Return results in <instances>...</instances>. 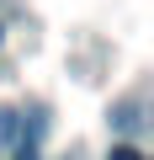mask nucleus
<instances>
[{
    "label": "nucleus",
    "instance_id": "f257e3e1",
    "mask_svg": "<svg viewBox=\"0 0 154 160\" xmlns=\"http://www.w3.org/2000/svg\"><path fill=\"white\" fill-rule=\"evenodd\" d=\"M112 128H122V133H138V128H143V107H138V102H122V107L112 112Z\"/></svg>",
    "mask_w": 154,
    "mask_h": 160
},
{
    "label": "nucleus",
    "instance_id": "7ed1b4c3",
    "mask_svg": "<svg viewBox=\"0 0 154 160\" xmlns=\"http://www.w3.org/2000/svg\"><path fill=\"white\" fill-rule=\"evenodd\" d=\"M16 133V112H0V139H11Z\"/></svg>",
    "mask_w": 154,
    "mask_h": 160
},
{
    "label": "nucleus",
    "instance_id": "f03ea898",
    "mask_svg": "<svg viewBox=\"0 0 154 160\" xmlns=\"http://www.w3.org/2000/svg\"><path fill=\"white\" fill-rule=\"evenodd\" d=\"M106 160H143V149H133V144H112Z\"/></svg>",
    "mask_w": 154,
    "mask_h": 160
},
{
    "label": "nucleus",
    "instance_id": "20e7f679",
    "mask_svg": "<svg viewBox=\"0 0 154 160\" xmlns=\"http://www.w3.org/2000/svg\"><path fill=\"white\" fill-rule=\"evenodd\" d=\"M11 160H43V155H37V144H16V155H11Z\"/></svg>",
    "mask_w": 154,
    "mask_h": 160
}]
</instances>
